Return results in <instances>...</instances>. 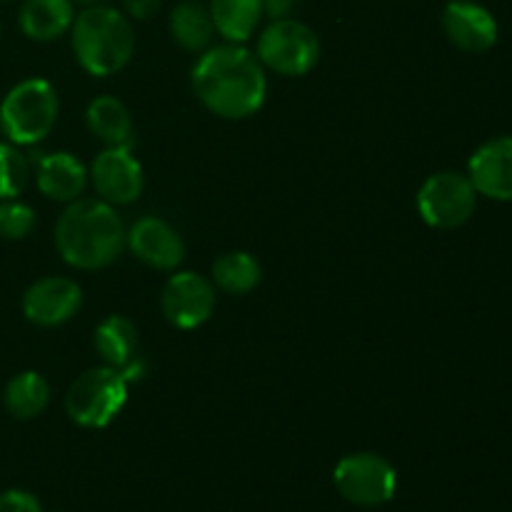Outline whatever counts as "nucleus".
<instances>
[{"mask_svg": "<svg viewBox=\"0 0 512 512\" xmlns=\"http://www.w3.org/2000/svg\"><path fill=\"white\" fill-rule=\"evenodd\" d=\"M73 20V0H25L18 13L20 30L35 43H50L60 38L68 33Z\"/></svg>", "mask_w": 512, "mask_h": 512, "instance_id": "nucleus-16", "label": "nucleus"}, {"mask_svg": "<svg viewBox=\"0 0 512 512\" xmlns=\"http://www.w3.org/2000/svg\"><path fill=\"white\" fill-rule=\"evenodd\" d=\"M128 400V380L123 370L100 365L73 380L65 395V410L80 428H105L113 423Z\"/></svg>", "mask_w": 512, "mask_h": 512, "instance_id": "nucleus-5", "label": "nucleus"}, {"mask_svg": "<svg viewBox=\"0 0 512 512\" xmlns=\"http://www.w3.org/2000/svg\"><path fill=\"white\" fill-rule=\"evenodd\" d=\"M73 3L85 5V8H88V5H100V3H103V0H73Z\"/></svg>", "mask_w": 512, "mask_h": 512, "instance_id": "nucleus-28", "label": "nucleus"}, {"mask_svg": "<svg viewBox=\"0 0 512 512\" xmlns=\"http://www.w3.org/2000/svg\"><path fill=\"white\" fill-rule=\"evenodd\" d=\"M0 512H43V508L33 493L13 488L0 493Z\"/></svg>", "mask_w": 512, "mask_h": 512, "instance_id": "nucleus-25", "label": "nucleus"}, {"mask_svg": "<svg viewBox=\"0 0 512 512\" xmlns=\"http://www.w3.org/2000/svg\"><path fill=\"white\" fill-rule=\"evenodd\" d=\"M333 483L340 498L350 505L380 508L390 503L398 490V470L383 455L353 453L335 465Z\"/></svg>", "mask_w": 512, "mask_h": 512, "instance_id": "nucleus-6", "label": "nucleus"}, {"mask_svg": "<svg viewBox=\"0 0 512 512\" xmlns=\"http://www.w3.org/2000/svg\"><path fill=\"white\" fill-rule=\"evenodd\" d=\"M163 0H123V10L130 20H148L160 10Z\"/></svg>", "mask_w": 512, "mask_h": 512, "instance_id": "nucleus-26", "label": "nucleus"}, {"mask_svg": "<svg viewBox=\"0 0 512 512\" xmlns=\"http://www.w3.org/2000/svg\"><path fill=\"white\" fill-rule=\"evenodd\" d=\"M83 305V290L75 280L48 275L40 278L25 290L23 313L30 323L40 328H55V325L68 323L75 318Z\"/></svg>", "mask_w": 512, "mask_h": 512, "instance_id": "nucleus-11", "label": "nucleus"}, {"mask_svg": "<svg viewBox=\"0 0 512 512\" xmlns=\"http://www.w3.org/2000/svg\"><path fill=\"white\" fill-rule=\"evenodd\" d=\"M35 228V210L18 198L0 200V238L23 240Z\"/></svg>", "mask_w": 512, "mask_h": 512, "instance_id": "nucleus-24", "label": "nucleus"}, {"mask_svg": "<svg viewBox=\"0 0 512 512\" xmlns=\"http://www.w3.org/2000/svg\"><path fill=\"white\" fill-rule=\"evenodd\" d=\"M85 123L95 138L103 140L105 148H113V145L130 148L133 143V118L128 108L113 95L95 98L85 110Z\"/></svg>", "mask_w": 512, "mask_h": 512, "instance_id": "nucleus-17", "label": "nucleus"}, {"mask_svg": "<svg viewBox=\"0 0 512 512\" xmlns=\"http://www.w3.org/2000/svg\"><path fill=\"white\" fill-rule=\"evenodd\" d=\"M478 208V190L468 175L443 170L420 185L418 210L420 218L438 230H453L468 223Z\"/></svg>", "mask_w": 512, "mask_h": 512, "instance_id": "nucleus-8", "label": "nucleus"}, {"mask_svg": "<svg viewBox=\"0 0 512 512\" xmlns=\"http://www.w3.org/2000/svg\"><path fill=\"white\" fill-rule=\"evenodd\" d=\"M35 183L45 198L73 203L88 185V170L75 155L48 153L35 160Z\"/></svg>", "mask_w": 512, "mask_h": 512, "instance_id": "nucleus-15", "label": "nucleus"}, {"mask_svg": "<svg viewBox=\"0 0 512 512\" xmlns=\"http://www.w3.org/2000/svg\"><path fill=\"white\" fill-rule=\"evenodd\" d=\"M58 120V95L43 78H28L0 100V130L13 145H35L48 138Z\"/></svg>", "mask_w": 512, "mask_h": 512, "instance_id": "nucleus-4", "label": "nucleus"}, {"mask_svg": "<svg viewBox=\"0 0 512 512\" xmlns=\"http://www.w3.org/2000/svg\"><path fill=\"white\" fill-rule=\"evenodd\" d=\"M125 245L140 263L155 270H175L185 258V243L178 230L163 218L145 215L125 233Z\"/></svg>", "mask_w": 512, "mask_h": 512, "instance_id": "nucleus-12", "label": "nucleus"}, {"mask_svg": "<svg viewBox=\"0 0 512 512\" xmlns=\"http://www.w3.org/2000/svg\"><path fill=\"white\" fill-rule=\"evenodd\" d=\"M30 160L20 153V145L0 143V200H13L28 188Z\"/></svg>", "mask_w": 512, "mask_h": 512, "instance_id": "nucleus-23", "label": "nucleus"}, {"mask_svg": "<svg viewBox=\"0 0 512 512\" xmlns=\"http://www.w3.org/2000/svg\"><path fill=\"white\" fill-rule=\"evenodd\" d=\"M125 233L123 218L113 205L100 198H78L68 203L55 223V248L73 268L100 270L120 258Z\"/></svg>", "mask_w": 512, "mask_h": 512, "instance_id": "nucleus-2", "label": "nucleus"}, {"mask_svg": "<svg viewBox=\"0 0 512 512\" xmlns=\"http://www.w3.org/2000/svg\"><path fill=\"white\" fill-rule=\"evenodd\" d=\"M258 60L280 75H305L318 65L320 40L300 20H273L258 38Z\"/></svg>", "mask_w": 512, "mask_h": 512, "instance_id": "nucleus-7", "label": "nucleus"}, {"mask_svg": "<svg viewBox=\"0 0 512 512\" xmlns=\"http://www.w3.org/2000/svg\"><path fill=\"white\" fill-rule=\"evenodd\" d=\"M165 320L180 330H193L208 323L215 310V288L198 273H175L160 295Z\"/></svg>", "mask_w": 512, "mask_h": 512, "instance_id": "nucleus-10", "label": "nucleus"}, {"mask_svg": "<svg viewBox=\"0 0 512 512\" xmlns=\"http://www.w3.org/2000/svg\"><path fill=\"white\" fill-rule=\"evenodd\" d=\"M210 18H213L215 33L225 38V43H240L250 40L255 28L263 18L260 0H210Z\"/></svg>", "mask_w": 512, "mask_h": 512, "instance_id": "nucleus-20", "label": "nucleus"}, {"mask_svg": "<svg viewBox=\"0 0 512 512\" xmlns=\"http://www.w3.org/2000/svg\"><path fill=\"white\" fill-rule=\"evenodd\" d=\"M88 178L98 198L113 208L138 200L145 185L143 165L130 153V148H123V145H113L95 155Z\"/></svg>", "mask_w": 512, "mask_h": 512, "instance_id": "nucleus-9", "label": "nucleus"}, {"mask_svg": "<svg viewBox=\"0 0 512 512\" xmlns=\"http://www.w3.org/2000/svg\"><path fill=\"white\" fill-rule=\"evenodd\" d=\"M73 53L90 75H113L130 63L135 50L133 23L108 5H88L70 25Z\"/></svg>", "mask_w": 512, "mask_h": 512, "instance_id": "nucleus-3", "label": "nucleus"}, {"mask_svg": "<svg viewBox=\"0 0 512 512\" xmlns=\"http://www.w3.org/2000/svg\"><path fill=\"white\" fill-rule=\"evenodd\" d=\"M0 3H8V0H0Z\"/></svg>", "mask_w": 512, "mask_h": 512, "instance_id": "nucleus-29", "label": "nucleus"}, {"mask_svg": "<svg viewBox=\"0 0 512 512\" xmlns=\"http://www.w3.org/2000/svg\"><path fill=\"white\" fill-rule=\"evenodd\" d=\"M3 403L15 420H33L48 408L50 385L35 370H23L8 380Z\"/></svg>", "mask_w": 512, "mask_h": 512, "instance_id": "nucleus-21", "label": "nucleus"}, {"mask_svg": "<svg viewBox=\"0 0 512 512\" xmlns=\"http://www.w3.org/2000/svg\"><path fill=\"white\" fill-rule=\"evenodd\" d=\"M193 90L220 118L243 120L260 110L268 80L258 55L240 43H223L203 50L193 65Z\"/></svg>", "mask_w": 512, "mask_h": 512, "instance_id": "nucleus-1", "label": "nucleus"}, {"mask_svg": "<svg viewBox=\"0 0 512 512\" xmlns=\"http://www.w3.org/2000/svg\"><path fill=\"white\" fill-rule=\"evenodd\" d=\"M263 5V15H268L270 20H283L293 13L295 0H260Z\"/></svg>", "mask_w": 512, "mask_h": 512, "instance_id": "nucleus-27", "label": "nucleus"}, {"mask_svg": "<svg viewBox=\"0 0 512 512\" xmlns=\"http://www.w3.org/2000/svg\"><path fill=\"white\" fill-rule=\"evenodd\" d=\"M260 263L245 250L220 255L213 263V283L230 295H245L260 283Z\"/></svg>", "mask_w": 512, "mask_h": 512, "instance_id": "nucleus-22", "label": "nucleus"}, {"mask_svg": "<svg viewBox=\"0 0 512 512\" xmlns=\"http://www.w3.org/2000/svg\"><path fill=\"white\" fill-rule=\"evenodd\" d=\"M443 30L465 53H485L498 43V20L473 0H450L443 8Z\"/></svg>", "mask_w": 512, "mask_h": 512, "instance_id": "nucleus-13", "label": "nucleus"}, {"mask_svg": "<svg viewBox=\"0 0 512 512\" xmlns=\"http://www.w3.org/2000/svg\"><path fill=\"white\" fill-rule=\"evenodd\" d=\"M168 28L175 43L180 48L190 50V53H203V50H208L215 35L210 10L203 3H195V0H185V3L175 5L173 13H170Z\"/></svg>", "mask_w": 512, "mask_h": 512, "instance_id": "nucleus-19", "label": "nucleus"}, {"mask_svg": "<svg viewBox=\"0 0 512 512\" xmlns=\"http://www.w3.org/2000/svg\"><path fill=\"white\" fill-rule=\"evenodd\" d=\"M95 350L110 368H128L138 358V330L123 315H110L95 328Z\"/></svg>", "mask_w": 512, "mask_h": 512, "instance_id": "nucleus-18", "label": "nucleus"}, {"mask_svg": "<svg viewBox=\"0 0 512 512\" xmlns=\"http://www.w3.org/2000/svg\"><path fill=\"white\" fill-rule=\"evenodd\" d=\"M468 178L478 195L510 203L512 200V135L488 140L473 153Z\"/></svg>", "mask_w": 512, "mask_h": 512, "instance_id": "nucleus-14", "label": "nucleus"}]
</instances>
